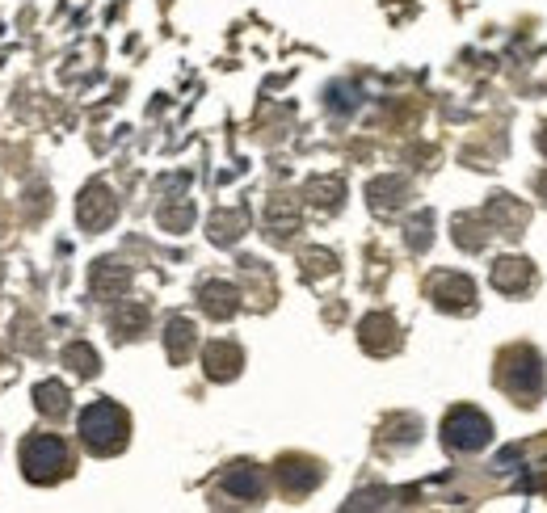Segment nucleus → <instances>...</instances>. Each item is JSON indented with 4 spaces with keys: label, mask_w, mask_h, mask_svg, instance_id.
I'll use <instances>...</instances> for the list:
<instances>
[{
    "label": "nucleus",
    "mask_w": 547,
    "mask_h": 513,
    "mask_svg": "<svg viewBox=\"0 0 547 513\" xmlns=\"http://www.w3.org/2000/svg\"><path fill=\"white\" fill-rule=\"evenodd\" d=\"M131 421L114 400H97L80 413V442H85L93 455H118L127 446Z\"/></svg>",
    "instance_id": "1"
},
{
    "label": "nucleus",
    "mask_w": 547,
    "mask_h": 513,
    "mask_svg": "<svg viewBox=\"0 0 547 513\" xmlns=\"http://www.w3.org/2000/svg\"><path fill=\"white\" fill-rule=\"evenodd\" d=\"M68 446L55 434H30L22 442V476L30 484H55L68 476Z\"/></svg>",
    "instance_id": "2"
},
{
    "label": "nucleus",
    "mask_w": 547,
    "mask_h": 513,
    "mask_svg": "<svg viewBox=\"0 0 547 513\" xmlns=\"http://www.w3.org/2000/svg\"><path fill=\"white\" fill-rule=\"evenodd\" d=\"M501 383L510 387L522 404H535V396L543 392V371H539L535 350H510V354H505Z\"/></svg>",
    "instance_id": "3"
},
{
    "label": "nucleus",
    "mask_w": 547,
    "mask_h": 513,
    "mask_svg": "<svg viewBox=\"0 0 547 513\" xmlns=\"http://www.w3.org/2000/svg\"><path fill=\"white\" fill-rule=\"evenodd\" d=\"M442 434H447L451 450H480L493 438V425L484 413H476V408H455V413L447 417V425H442Z\"/></svg>",
    "instance_id": "4"
},
{
    "label": "nucleus",
    "mask_w": 547,
    "mask_h": 513,
    "mask_svg": "<svg viewBox=\"0 0 547 513\" xmlns=\"http://www.w3.org/2000/svg\"><path fill=\"white\" fill-rule=\"evenodd\" d=\"M76 215H80V223H85L89 232H101L106 223L118 215V202H114V194L101 186V181H93V186L80 194V207H76Z\"/></svg>",
    "instance_id": "5"
},
{
    "label": "nucleus",
    "mask_w": 547,
    "mask_h": 513,
    "mask_svg": "<svg viewBox=\"0 0 547 513\" xmlns=\"http://www.w3.org/2000/svg\"><path fill=\"white\" fill-rule=\"evenodd\" d=\"M320 463H312V459H282L278 463V484L291 492V497H303V492H312L316 484H320Z\"/></svg>",
    "instance_id": "6"
},
{
    "label": "nucleus",
    "mask_w": 547,
    "mask_h": 513,
    "mask_svg": "<svg viewBox=\"0 0 547 513\" xmlns=\"http://www.w3.org/2000/svg\"><path fill=\"white\" fill-rule=\"evenodd\" d=\"M240 366H245V354H240V345H232V341H215V345H207V375L211 379H236L240 375Z\"/></svg>",
    "instance_id": "7"
},
{
    "label": "nucleus",
    "mask_w": 547,
    "mask_h": 513,
    "mask_svg": "<svg viewBox=\"0 0 547 513\" xmlns=\"http://www.w3.org/2000/svg\"><path fill=\"white\" fill-rule=\"evenodd\" d=\"M358 337H362V345H367L371 354H388V350H396V320L383 316V312H375V316L362 320Z\"/></svg>",
    "instance_id": "8"
},
{
    "label": "nucleus",
    "mask_w": 547,
    "mask_h": 513,
    "mask_svg": "<svg viewBox=\"0 0 547 513\" xmlns=\"http://www.w3.org/2000/svg\"><path fill=\"white\" fill-rule=\"evenodd\" d=\"M127 282H131V274L123 270V265L118 261H97L93 265V295H101V299H118L127 291Z\"/></svg>",
    "instance_id": "9"
},
{
    "label": "nucleus",
    "mask_w": 547,
    "mask_h": 513,
    "mask_svg": "<svg viewBox=\"0 0 547 513\" xmlns=\"http://www.w3.org/2000/svg\"><path fill=\"white\" fill-rule=\"evenodd\" d=\"M202 307H207V316H215V320L236 316V307H240L236 286H228V282H211V286H202Z\"/></svg>",
    "instance_id": "10"
},
{
    "label": "nucleus",
    "mask_w": 547,
    "mask_h": 513,
    "mask_svg": "<svg viewBox=\"0 0 547 513\" xmlns=\"http://www.w3.org/2000/svg\"><path fill=\"white\" fill-rule=\"evenodd\" d=\"M224 492L236 501H257L261 497V476H257V467L249 463H236L228 476H224Z\"/></svg>",
    "instance_id": "11"
},
{
    "label": "nucleus",
    "mask_w": 547,
    "mask_h": 513,
    "mask_svg": "<svg viewBox=\"0 0 547 513\" xmlns=\"http://www.w3.org/2000/svg\"><path fill=\"white\" fill-rule=\"evenodd\" d=\"M34 408H38L43 417L59 421V417L68 413V387H64V383H55V379L38 383V387H34Z\"/></svg>",
    "instance_id": "12"
},
{
    "label": "nucleus",
    "mask_w": 547,
    "mask_h": 513,
    "mask_svg": "<svg viewBox=\"0 0 547 513\" xmlns=\"http://www.w3.org/2000/svg\"><path fill=\"white\" fill-rule=\"evenodd\" d=\"M434 299H438V307H468L472 303V282L455 278V274H442V278H434Z\"/></svg>",
    "instance_id": "13"
},
{
    "label": "nucleus",
    "mask_w": 547,
    "mask_h": 513,
    "mask_svg": "<svg viewBox=\"0 0 547 513\" xmlns=\"http://www.w3.org/2000/svg\"><path fill=\"white\" fill-rule=\"evenodd\" d=\"M165 345H169V358L173 362H186L190 354H194V324L190 320H169V328H165Z\"/></svg>",
    "instance_id": "14"
},
{
    "label": "nucleus",
    "mask_w": 547,
    "mask_h": 513,
    "mask_svg": "<svg viewBox=\"0 0 547 513\" xmlns=\"http://www.w3.org/2000/svg\"><path fill=\"white\" fill-rule=\"evenodd\" d=\"M64 362L72 366V371H76L80 379H93V375H97V354L89 350L85 341H72L68 350H64Z\"/></svg>",
    "instance_id": "15"
},
{
    "label": "nucleus",
    "mask_w": 547,
    "mask_h": 513,
    "mask_svg": "<svg viewBox=\"0 0 547 513\" xmlns=\"http://www.w3.org/2000/svg\"><path fill=\"white\" fill-rule=\"evenodd\" d=\"M144 324H148V307H123V312L114 316V333L131 341V337H139Z\"/></svg>",
    "instance_id": "16"
},
{
    "label": "nucleus",
    "mask_w": 547,
    "mask_h": 513,
    "mask_svg": "<svg viewBox=\"0 0 547 513\" xmlns=\"http://www.w3.org/2000/svg\"><path fill=\"white\" fill-rule=\"evenodd\" d=\"M0 278H5V265H0Z\"/></svg>",
    "instance_id": "17"
}]
</instances>
